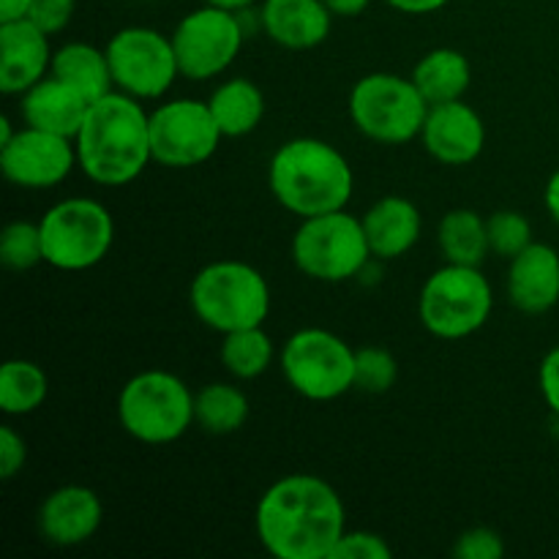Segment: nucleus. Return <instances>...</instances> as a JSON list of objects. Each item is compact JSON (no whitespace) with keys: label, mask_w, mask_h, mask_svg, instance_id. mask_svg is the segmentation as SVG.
I'll return each mask as SVG.
<instances>
[{"label":"nucleus","mask_w":559,"mask_h":559,"mask_svg":"<svg viewBox=\"0 0 559 559\" xmlns=\"http://www.w3.org/2000/svg\"><path fill=\"white\" fill-rule=\"evenodd\" d=\"M544 202H546V211H549V216L555 218V224H559V169L557 173H551V178L546 180Z\"/></svg>","instance_id":"obj_40"},{"label":"nucleus","mask_w":559,"mask_h":559,"mask_svg":"<svg viewBox=\"0 0 559 559\" xmlns=\"http://www.w3.org/2000/svg\"><path fill=\"white\" fill-rule=\"evenodd\" d=\"M495 289L473 265L445 262L424 282L418 295L420 325L442 342H462L489 322Z\"/></svg>","instance_id":"obj_6"},{"label":"nucleus","mask_w":559,"mask_h":559,"mask_svg":"<svg viewBox=\"0 0 559 559\" xmlns=\"http://www.w3.org/2000/svg\"><path fill=\"white\" fill-rule=\"evenodd\" d=\"M489 229V251L500 260L511 262L533 243V224L519 211H495L486 218Z\"/></svg>","instance_id":"obj_31"},{"label":"nucleus","mask_w":559,"mask_h":559,"mask_svg":"<svg viewBox=\"0 0 559 559\" xmlns=\"http://www.w3.org/2000/svg\"><path fill=\"white\" fill-rule=\"evenodd\" d=\"M271 284L249 262L216 260L191 278V311L202 325L222 336L262 325L271 314Z\"/></svg>","instance_id":"obj_4"},{"label":"nucleus","mask_w":559,"mask_h":559,"mask_svg":"<svg viewBox=\"0 0 559 559\" xmlns=\"http://www.w3.org/2000/svg\"><path fill=\"white\" fill-rule=\"evenodd\" d=\"M371 257L377 262H391L409 254L424 233V216L407 197H382L360 216Z\"/></svg>","instance_id":"obj_20"},{"label":"nucleus","mask_w":559,"mask_h":559,"mask_svg":"<svg viewBox=\"0 0 559 559\" xmlns=\"http://www.w3.org/2000/svg\"><path fill=\"white\" fill-rule=\"evenodd\" d=\"M76 164L74 140L22 126L5 145H0V169L11 186L38 191L63 183Z\"/></svg>","instance_id":"obj_14"},{"label":"nucleus","mask_w":559,"mask_h":559,"mask_svg":"<svg viewBox=\"0 0 559 559\" xmlns=\"http://www.w3.org/2000/svg\"><path fill=\"white\" fill-rule=\"evenodd\" d=\"M437 243H440L445 262H453V265L480 267L491 254L486 218L469 207H456L440 218Z\"/></svg>","instance_id":"obj_25"},{"label":"nucleus","mask_w":559,"mask_h":559,"mask_svg":"<svg viewBox=\"0 0 559 559\" xmlns=\"http://www.w3.org/2000/svg\"><path fill=\"white\" fill-rule=\"evenodd\" d=\"M371 260L374 257L366 240L364 222L347 213V207L300 218V227L293 235V262L311 282H349L358 278Z\"/></svg>","instance_id":"obj_9"},{"label":"nucleus","mask_w":559,"mask_h":559,"mask_svg":"<svg viewBox=\"0 0 559 559\" xmlns=\"http://www.w3.org/2000/svg\"><path fill=\"white\" fill-rule=\"evenodd\" d=\"M393 549L382 535L369 530H347L338 538L331 559H391Z\"/></svg>","instance_id":"obj_32"},{"label":"nucleus","mask_w":559,"mask_h":559,"mask_svg":"<svg viewBox=\"0 0 559 559\" xmlns=\"http://www.w3.org/2000/svg\"><path fill=\"white\" fill-rule=\"evenodd\" d=\"M104 522V506L87 486L66 484L49 491L36 511V527L47 544L74 549L87 544Z\"/></svg>","instance_id":"obj_16"},{"label":"nucleus","mask_w":559,"mask_h":559,"mask_svg":"<svg viewBox=\"0 0 559 559\" xmlns=\"http://www.w3.org/2000/svg\"><path fill=\"white\" fill-rule=\"evenodd\" d=\"M243 41V16L202 3L200 9L189 11L173 31L180 76L194 82L216 80L235 63Z\"/></svg>","instance_id":"obj_12"},{"label":"nucleus","mask_w":559,"mask_h":559,"mask_svg":"<svg viewBox=\"0 0 559 559\" xmlns=\"http://www.w3.org/2000/svg\"><path fill=\"white\" fill-rule=\"evenodd\" d=\"M508 300L522 314H546L559 304V251L530 243L508 267Z\"/></svg>","instance_id":"obj_18"},{"label":"nucleus","mask_w":559,"mask_h":559,"mask_svg":"<svg viewBox=\"0 0 559 559\" xmlns=\"http://www.w3.org/2000/svg\"><path fill=\"white\" fill-rule=\"evenodd\" d=\"M349 120L355 129L380 145H407L424 131L429 102L413 76L374 71L360 76L349 91Z\"/></svg>","instance_id":"obj_7"},{"label":"nucleus","mask_w":559,"mask_h":559,"mask_svg":"<svg viewBox=\"0 0 559 559\" xmlns=\"http://www.w3.org/2000/svg\"><path fill=\"white\" fill-rule=\"evenodd\" d=\"M322 3L331 9L333 16H360L366 9H369L371 0H322Z\"/></svg>","instance_id":"obj_38"},{"label":"nucleus","mask_w":559,"mask_h":559,"mask_svg":"<svg viewBox=\"0 0 559 559\" xmlns=\"http://www.w3.org/2000/svg\"><path fill=\"white\" fill-rule=\"evenodd\" d=\"M426 153L445 167H467L484 153L486 123L467 102L431 104L420 131Z\"/></svg>","instance_id":"obj_15"},{"label":"nucleus","mask_w":559,"mask_h":559,"mask_svg":"<svg viewBox=\"0 0 559 559\" xmlns=\"http://www.w3.org/2000/svg\"><path fill=\"white\" fill-rule=\"evenodd\" d=\"M49 377L33 360H5L0 369V409L11 418H25L44 407Z\"/></svg>","instance_id":"obj_27"},{"label":"nucleus","mask_w":559,"mask_h":559,"mask_svg":"<svg viewBox=\"0 0 559 559\" xmlns=\"http://www.w3.org/2000/svg\"><path fill=\"white\" fill-rule=\"evenodd\" d=\"M49 74L69 82V85L74 87V91H80L91 104L115 91L107 49H98L85 41H69L63 44V47L55 49Z\"/></svg>","instance_id":"obj_24"},{"label":"nucleus","mask_w":559,"mask_h":559,"mask_svg":"<svg viewBox=\"0 0 559 559\" xmlns=\"http://www.w3.org/2000/svg\"><path fill=\"white\" fill-rule=\"evenodd\" d=\"M76 164L87 180L107 189L129 186L153 162L151 112L140 98L112 91L87 107L74 136Z\"/></svg>","instance_id":"obj_2"},{"label":"nucleus","mask_w":559,"mask_h":559,"mask_svg":"<svg viewBox=\"0 0 559 559\" xmlns=\"http://www.w3.org/2000/svg\"><path fill=\"white\" fill-rule=\"evenodd\" d=\"M27 442L22 440L14 426H0V478L11 480L25 469Z\"/></svg>","instance_id":"obj_35"},{"label":"nucleus","mask_w":559,"mask_h":559,"mask_svg":"<svg viewBox=\"0 0 559 559\" xmlns=\"http://www.w3.org/2000/svg\"><path fill=\"white\" fill-rule=\"evenodd\" d=\"M52 69L49 36L31 20L0 22V91L22 96Z\"/></svg>","instance_id":"obj_17"},{"label":"nucleus","mask_w":559,"mask_h":559,"mask_svg":"<svg viewBox=\"0 0 559 559\" xmlns=\"http://www.w3.org/2000/svg\"><path fill=\"white\" fill-rule=\"evenodd\" d=\"M87 107L91 102L55 74H47L20 96L22 123L49 131V134L69 136V140H74L80 131Z\"/></svg>","instance_id":"obj_21"},{"label":"nucleus","mask_w":559,"mask_h":559,"mask_svg":"<svg viewBox=\"0 0 559 559\" xmlns=\"http://www.w3.org/2000/svg\"><path fill=\"white\" fill-rule=\"evenodd\" d=\"M104 49H107L115 91L140 102L164 98L180 76L173 36H164L156 27H120Z\"/></svg>","instance_id":"obj_11"},{"label":"nucleus","mask_w":559,"mask_h":559,"mask_svg":"<svg viewBox=\"0 0 559 559\" xmlns=\"http://www.w3.org/2000/svg\"><path fill=\"white\" fill-rule=\"evenodd\" d=\"M213 120L224 136H246L260 129L265 118V96L262 87L249 76H233L222 82L207 98Z\"/></svg>","instance_id":"obj_22"},{"label":"nucleus","mask_w":559,"mask_h":559,"mask_svg":"<svg viewBox=\"0 0 559 559\" xmlns=\"http://www.w3.org/2000/svg\"><path fill=\"white\" fill-rule=\"evenodd\" d=\"M399 380V364L391 349L360 347L355 349V391L380 396L388 393Z\"/></svg>","instance_id":"obj_30"},{"label":"nucleus","mask_w":559,"mask_h":559,"mask_svg":"<svg viewBox=\"0 0 559 559\" xmlns=\"http://www.w3.org/2000/svg\"><path fill=\"white\" fill-rule=\"evenodd\" d=\"M0 262L3 267L16 273H25L44 262L41 249V229L33 222H11L5 224L3 235H0Z\"/></svg>","instance_id":"obj_29"},{"label":"nucleus","mask_w":559,"mask_h":559,"mask_svg":"<svg viewBox=\"0 0 559 559\" xmlns=\"http://www.w3.org/2000/svg\"><path fill=\"white\" fill-rule=\"evenodd\" d=\"M538 385L546 407L559 418V344L555 349H549V353L544 355V360H540Z\"/></svg>","instance_id":"obj_36"},{"label":"nucleus","mask_w":559,"mask_h":559,"mask_svg":"<svg viewBox=\"0 0 559 559\" xmlns=\"http://www.w3.org/2000/svg\"><path fill=\"white\" fill-rule=\"evenodd\" d=\"M27 11H31V0H0V22L27 20Z\"/></svg>","instance_id":"obj_39"},{"label":"nucleus","mask_w":559,"mask_h":559,"mask_svg":"<svg viewBox=\"0 0 559 559\" xmlns=\"http://www.w3.org/2000/svg\"><path fill=\"white\" fill-rule=\"evenodd\" d=\"M257 16L265 36L293 52L325 44L333 27V14L322 0H262Z\"/></svg>","instance_id":"obj_19"},{"label":"nucleus","mask_w":559,"mask_h":559,"mask_svg":"<svg viewBox=\"0 0 559 559\" xmlns=\"http://www.w3.org/2000/svg\"><path fill=\"white\" fill-rule=\"evenodd\" d=\"M506 555V540L491 527H469L453 544V557L459 559H500Z\"/></svg>","instance_id":"obj_33"},{"label":"nucleus","mask_w":559,"mask_h":559,"mask_svg":"<svg viewBox=\"0 0 559 559\" xmlns=\"http://www.w3.org/2000/svg\"><path fill=\"white\" fill-rule=\"evenodd\" d=\"M254 530L262 549L276 559H331L347 533V513L328 480L293 473L262 491Z\"/></svg>","instance_id":"obj_1"},{"label":"nucleus","mask_w":559,"mask_h":559,"mask_svg":"<svg viewBox=\"0 0 559 559\" xmlns=\"http://www.w3.org/2000/svg\"><path fill=\"white\" fill-rule=\"evenodd\" d=\"M409 76L431 107V104L464 98V93L469 91V82H473V66H469L467 55L459 52V49L437 47L415 63Z\"/></svg>","instance_id":"obj_23"},{"label":"nucleus","mask_w":559,"mask_h":559,"mask_svg":"<svg viewBox=\"0 0 559 559\" xmlns=\"http://www.w3.org/2000/svg\"><path fill=\"white\" fill-rule=\"evenodd\" d=\"M44 262L55 271L82 273L107 260L115 243V218L93 197H66L38 222Z\"/></svg>","instance_id":"obj_8"},{"label":"nucleus","mask_w":559,"mask_h":559,"mask_svg":"<svg viewBox=\"0 0 559 559\" xmlns=\"http://www.w3.org/2000/svg\"><path fill=\"white\" fill-rule=\"evenodd\" d=\"M76 11V0H31L27 20L36 27H41L47 36H58L66 31Z\"/></svg>","instance_id":"obj_34"},{"label":"nucleus","mask_w":559,"mask_h":559,"mask_svg":"<svg viewBox=\"0 0 559 559\" xmlns=\"http://www.w3.org/2000/svg\"><path fill=\"white\" fill-rule=\"evenodd\" d=\"M202 3L218 5V9H227V11H235V14H240V11H249L257 0H202Z\"/></svg>","instance_id":"obj_41"},{"label":"nucleus","mask_w":559,"mask_h":559,"mask_svg":"<svg viewBox=\"0 0 559 559\" xmlns=\"http://www.w3.org/2000/svg\"><path fill=\"white\" fill-rule=\"evenodd\" d=\"M267 186L278 205L298 218L344 211L353 200L355 173L344 153L317 136H295L276 147Z\"/></svg>","instance_id":"obj_3"},{"label":"nucleus","mask_w":559,"mask_h":559,"mask_svg":"<svg viewBox=\"0 0 559 559\" xmlns=\"http://www.w3.org/2000/svg\"><path fill=\"white\" fill-rule=\"evenodd\" d=\"M278 366L306 402H336L355 391V349L325 328H300L284 342Z\"/></svg>","instance_id":"obj_10"},{"label":"nucleus","mask_w":559,"mask_h":559,"mask_svg":"<svg viewBox=\"0 0 559 559\" xmlns=\"http://www.w3.org/2000/svg\"><path fill=\"white\" fill-rule=\"evenodd\" d=\"M222 140L207 102L169 98L151 112V153L162 167H200L216 156Z\"/></svg>","instance_id":"obj_13"},{"label":"nucleus","mask_w":559,"mask_h":559,"mask_svg":"<svg viewBox=\"0 0 559 559\" xmlns=\"http://www.w3.org/2000/svg\"><path fill=\"white\" fill-rule=\"evenodd\" d=\"M249 396L229 382H207L194 393V424L205 435H235L249 420Z\"/></svg>","instance_id":"obj_26"},{"label":"nucleus","mask_w":559,"mask_h":559,"mask_svg":"<svg viewBox=\"0 0 559 559\" xmlns=\"http://www.w3.org/2000/svg\"><path fill=\"white\" fill-rule=\"evenodd\" d=\"M118 420L142 445H173L194 426V391L173 371H140L120 388Z\"/></svg>","instance_id":"obj_5"},{"label":"nucleus","mask_w":559,"mask_h":559,"mask_svg":"<svg viewBox=\"0 0 559 559\" xmlns=\"http://www.w3.org/2000/svg\"><path fill=\"white\" fill-rule=\"evenodd\" d=\"M385 3L391 5V9L402 11V14L420 16V14H435V11L445 9L451 0H385Z\"/></svg>","instance_id":"obj_37"},{"label":"nucleus","mask_w":559,"mask_h":559,"mask_svg":"<svg viewBox=\"0 0 559 559\" xmlns=\"http://www.w3.org/2000/svg\"><path fill=\"white\" fill-rule=\"evenodd\" d=\"M218 358H222L229 377L246 382L257 380L271 369L276 347H273V338L262 331V325L243 328V331L224 333Z\"/></svg>","instance_id":"obj_28"},{"label":"nucleus","mask_w":559,"mask_h":559,"mask_svg":"<svg viewBox=\"0 0 559 559\" xmlns=\"http://www.w3.org/2000/svg\"><path fill=\"white\" fill-rule=\"evenodd\" d=\"M14 134H16V131L11 129V120L9 118H0V145H5V142H9Z\"/></svg>","instance_id":"obj_42"}]
</instances>
